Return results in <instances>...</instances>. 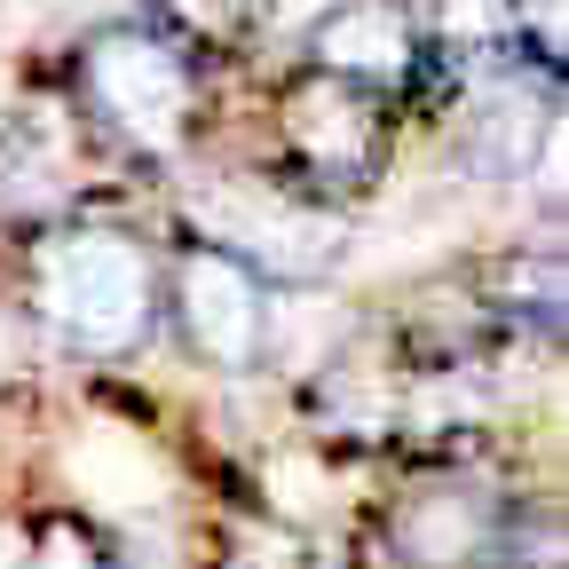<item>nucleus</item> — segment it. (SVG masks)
Segmentation results:
<instances>
[{"label":"nucleus","instance_id":"nucleus-1","mask_svg":"<svg viewBox=\"0 0 569 569\" xmlns=\"http://www.w3.org/2000/svg\"><path fill=\"white\" fill-rule=\"evenodd\" d=\"M32 309L88 356H119L151 332V309H159V277L142 261L134 238H111V230H56L40 238L32 269Z\"/></svg>","mask_w":569,"mask_h":569},{"label":"nucleus","instance_id":"nucleus-2","mask_svg":"<svg viewBox=\"0 0 569 569\" xmlns=\"http://www.w3.org/2000/svg\"><path fill=\"white\" fill-rule=\"evenodd\" d=\"M71 80H80L88 119L103 134H127L134 151H174L190 134V111H198L190 40H167L151 24H103V32H88Z\"/></svg>","mask_w":569,"mask_h":569},{"label":"nucleus","instance_id":"nucleus-3","mask_svg":"<svg viewBox=\"0 0 569 569\" xmlns=\"http://www.w3.org/2000/svg\"><path fill=\"white\" fill-rule=\"evenodd\" d=\"M284 151H293V182L309 198L365 190L380 151H388V119H380V103L365 88L309 71V80L284 88Z\"/></svg>","mask_w":569,"mask_h":569},{"label":"nucleus","instance_id":"nucleus-4","mask_svg":"<svg viewBox=\"0 0 569 569\" xmlns=\"http://www.w3.org/2000/svg\"><path fill=\"white\" fill-rule=\"evenodd\" d=\"M309 71L325 80H348L365 96H403L427 71H451V56L427 40V24L403 9V0H348L309 32Z\"/></svg>","mask_w":569,"mask_h":569},{"label":"nucleus","instance_id":"nucleus-5","mask_svg":"<svg viewBox=\"0 0 569 569\" xmlns=\"http://www.w3.org/2000/svg\"><path fill=\"white\" fill-rule=\"evenodd\" d=\"M174 309H182L198 356H213L222 372H253V356L269 340L261 277L253 269H238L230 253H213V246H190L182 269H174Z\"/></svg>","mask_w":569,"mask_h":569}]
</instances>
